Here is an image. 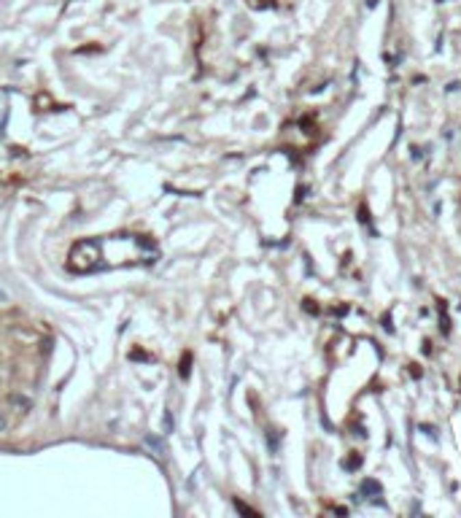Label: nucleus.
<instances>
[{"mask_svg":"<svg viewBox=\"0 0 461 518\" xmlns=\"http://www.w3.org/2000/svg\"><path fill=\"white\" fill-rule=\"evenodd\" d=\"M359 494H362L365 500H369V502H375V500H380V494H383V486H380L378 480L367 478V480H362V486H359Z\"/></svg>","mask_w":461,"mask_h":518,"instance_id":"obj_1","label":"nucleus"},{"mask_svg":"<svg viewBox=\"0 0 461 518\" xmlns=\"http://www.w3.org/2000/svg\"><path fill=\"white\" fill-rule=\"evenodd\" d=\"M343 467H345V470H359V467H362V456H356V454H354L351 459H345V465H343Z\"/></svg>","mask_w":461,"mask_h":518,"instance_id":"obj_2","label":"nucleus"},{"mask_svg":"<svg viewBox=\"0 0 461 518\" xmlns=\"http://www.w3.org/2000/svg\"><path fill=\"white\" fill-rule=\"evenodd\" d=\"M3 430H5V419L0 416V432H3Z\"/></svg>","mask_w":461,"mask_h":518,"instance_id":"obj_3","label":"nucleus"}]
</instances>
